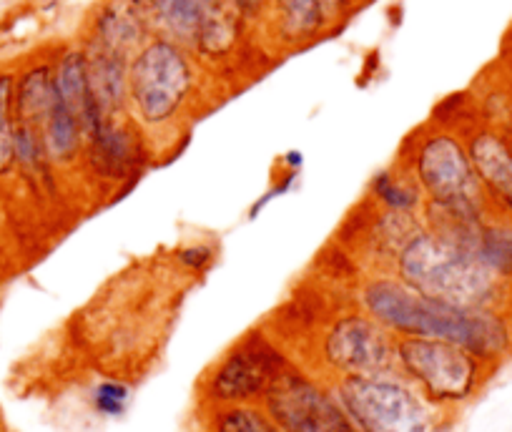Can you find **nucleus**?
Instances as JSON below:
<instances>
[{"label": "nucleus", "instance_id": "f257e3e1", "mask_svg": "<svg viewBox=\"0 0 512 432\" xmlns=\"http://www.w3.org/2000/svg\"><path fill=\"white\" fill-rule=\"evenodd\" d=\"M191 287L194 279L169 257L131 262L73 314V337L96 357L103 375L131 380V372L159 357Z\"/></svg>", "mask_w": 512, "mask_h": 432}, {"label": "nucleus", "instance_id": "6ab92c4d", "mask_svg": "<svg viewBox=\"0 0 512 432\" xmlns=\"http://www.w3.org/2000/svg\"><path fill=\"white\" fill-rule=\"evenodd\" d=\"M43 144H46V154L51 166L61 179L66 176L81 174L83 151H86V131L83 124L71 114L61 101L53 103L51 114L41 126Z\"/></svg>", "mask_w": 512, "mask_h": 432}, {"label": "nucleus", "instance_id": "412c9836", "mask_svg": "<svg viewBox=\"0 0 512 432\" xmlns=\"http://www.w3.org/2000/svg\"><path fill=\"white\" fill-rule=\"evenodd\" d=\"M364 201L374 209L400 216H422V206H425L420 189L397 159H392V164L379 169L369 179Z\"/></svg>", "mask_w": 512, "mask_h": 432}, {"label": "nucleus", "instance_id": "a211bd4d", "mask_svg": "<svg viewBox=\"0 0 512 432\" xmlns=\"http://www.w3.org/2000/svg\"><path fill=\"white\" fill-rule=\"evenodd\" d=\"M56 103L51 46L16 63V121L41 129Z\"/></svg>", "mask_w": 512, "mask_h": 432}, {"label": "nucleus", "instance_id": "aec40b11", "mask_svg": "<svg viewBox=\"0 0 512 432\" xmlns=\"http://www.w3.org/2000/svg\"><path fill=\"white\" fill-rule=\"evenodd\" d=\"M86 48L88 76H91L93 98L103 116H126L128 114V63L131 58L116 56V53Z\"/></svg>", "mask_w": 512, "mask_h": 432}, {"label": "nucleus", "instance_id": "5701e85b", "mask_svg": "<svg viewBox=\"0 0 512 432\" xmlns=\"http://www.w3.org/2000/svg\"><path fill=\"white\" fill-rule=\"evenodd\" d=\"M204 410V432H284L264 405H216Z\"/></svg>", "mask_w": 512, "mask_h": 432}, {"label": "nucleus", "instance_id": "c85d7f7f", "mask_svg": "<svg viewBox=\"0 0 512 432\" xmlns=\"http://www.w3.org/2000/svg\"><path fill=\"white\" fill-rule=\"evenodd\" d=\"M6 224V201H3V189H0V229Z\"/></svg>", "mask_w": 512, "mask_h": 432}, {"label": "nucleus", "instance_id": "20e7f679", "mask_svg": "<svg viewBox=\"0 0 512 432\" xmlns=\"http://www.w3.org/2000/svg\"><path fill=\"white\" fill-rule=\"evenodd\" d=\"M395 159L405 166L425 199L422 219L427 224L477 219L492 211L465 136L445 121L430 119L417 126L402 141Z\"/></svg>", "mask_w": 512, "mask_h": 432}, {"label": "nucleus", "instance_id": "0eeeda50", "mask_svg": "<svg viewBox=\"0 0 512 432\" xmlns=\"http://www.w3.org/2000/svg\"><path fill=\"white\" fill-rule=\"evenodd\" d=\"M294 365L297 357L267 322L251 327L204 370L196 385L201 407L262 405Z\"/></svg>", "mask_w": 512, "mask_h": 432}, {"label": "nucleus", "instance_id": "f8f14e48", "mask_svg": "<svg viewBox=\"0 0 512 432\" xmlns=\"http://www.w3.org/2000/svg\"><path fill=\"white\" fill-rule=\"evenodd\" d=\"M284 432H359L332 385L304 365H294L262 402Z\"/></svg>", "mask_w": 512, "mask_h": 432}, {"label": "nucleus", "instance_id": "9d476101", "mask_svg": "<svg viewBox=\"0 0 512 432\" xmlns=\"http://www.w3.org/2000/svg\"><path fill=\"white\" fill-rule=\"evenodd\" d=\"M395 370L432 405L455 412L490 382L497 367L452 342L395 337Z\"/></svg>", "mask_w": 512, "mask_h": 432}, {"label": "nucleus", "instance_id": "f03ea898", "mask_svg": "<svg viewBox=\"0 0 512 432\" xmlns=\"http://www.w3.org/2000/svg\"><path fill=\"white\" fill-rule=\"evenodd\" d=\"M349 299L395 337H430L465 347L500 367L512 357V312L460 307L407 287L392 272H362L349 284Z\"/></svg>", "mask_w": 512, "mask_h": 432}, {"label": "nucleus", "instance_id": "bb28decb", "mask_svg": "<svg viewBox=\"0 0 512 432\" xmlns=\"http://www.w3.org/2000/svg\"><path fill=\"white\" fill-rule=\"evenodd\" d=\"M317 3L322 8L324 18H327L329 28L337 31V28H342L362 8L364 0H317Z\"/></svg>", "mask_w": 512, "mask_h": 432}, {"label": "nucleus", "instance_id": "2eb2a0df", "mask_svg": "<svg viewBox=\"0 0 512 432\" xmlns=\"http://www.w3.org/2000/svg\"><path fill=\"white\" fill-rule=\"evenodd\" d=\"M427 227L475 254L492 274L512 284V219L492 209L490 214L477 219L427 224Z\"/></svg>", "mask_w": 512, "mask_h": 432}, {"label": "nucleus", "instance_id": "423d86ee", "mask_svg": "<svg viewBox=\"0 0 512 432\" xmlns=\"http://www.w3.org/2000/svg\"><path fill=\"white\" fill-rule=\"evenodd\" d=\"M297 342L307 345V352L297 357L299 365L329 385L344 377L395 370V335L359 309L349 294L317 314Z\"/></svg>", "mask_w": 512, "mask_h": 432}, {"label": "nucleus", "instance_id": "b1692460", "mask_svg": "<svg viewBox=\"0 0 512 432\" xmlns=\"http://www.w3.org/2000/svg\"><path fill=\"white\" fill-rule=\"evenodd\" d=\"M93 412L106 420H121L134 402V382L118 375H101L88 390Z\"/></svg>", "mask_w": 512, "mask_h": 432}, {"label": "nucleus", "instance_id": "dca6fc26", "mask_svg": "<svg viewBox=\"0 0 512 432\" xmlns=\"http://www.w3.org/2000/svg\"><path fill=\"white\" fill-rule=\"evenodd\" d=\"M329 33L332 28L317 0H269L267 18L259 28V38L274 53L299 51Z\"/></svg>", "mask_w": 512, "mask_h": 432}, {"label": "nucleus", "instance_id": "7ed1b4c3", "mask_svg": "<svg viewBox=\"0 0 512 432\" xmlns=\"http://www.w3.org/2000/svg\"><path fill=\"white\" fill-rule=\"evenodd\" d=\"M216 78L194 53L164 36H151L128 63V114L154 149L156 161L174 159L191 126L216 103Z\"/></svg>", "mask_w": 512, "mask_h": 432}, {"label": "nucleus", "instance_id": "9b49d317", "mask_svg": "<svg viewBox=\"0 0 512 432\" xmlns=\"http://www.w3.org/2000/svg\"><path fill=\"white\" fill-rule=\"evenodd\" d=\"M154 164V149L131 114L101 116L86 131V151L78 181L88 199L113 201L131 189Z\"/></svg>", "mask_w": 512, "mask_h": 432}, {"label": "nucleus", "instance_id": "f3484780", "mask_svg": "<svg viewBox=\"0 0 512 432\" xmlns=\"http://www.w3.org/2000/svg\"><path fill=\"white\" fill-rule=\"evenodd\" d=\"M53 58V83H56V96L63 106L76 114L83 124V131L91 129L101 119V108L93 98L91 76H88V58L86 48L78 38L73 41H61L51 46Z\"/></svg>", "mask_w": 512, "mask_h": 432}, {"label": "nucleus", "instance_id": "a878e982", "mask_svg": "<svg viewBox=\"0 0 512 432\" xmlns=\"http://www.w3.org/2000/svg\"><path fill=\"white\" fill-rule=\"evenodd\" d=\"M302 164H304L302 151H289L287 156H282V159H279V171H277V176H274L272 186H269V189L264 191V194L259 196V199H256L254 204L249 206V214H246V219H251V222H254L256 216L262 214V211L267 209V206L272 204L274 199H279V196L289 194V191H292L294 186H297L299 171H302Z\"/></svg>", "mask_w": 512, "mask_h": 432}, {"label": "nucleus", "instance_id": "6e6552de", "mask_svg": "<svg viewBox=\"0 0 512 432\" xmlns=\"http://www.w3.org/2000/svg\"><path fill=\"white\" fill-rule=\"evenodd\" d=\"M359 432H450L455 412L432 405L397 370L332 382Z\"/></svg>", "mask_w": 512, "mask_h": 432}, {"label": "nucleus", "instance_id": "1a4fd4ad", "mask_svg": "<svg viewBox=\"0 0 512 432\" xmlns=\"http://www.w3.org/2000/svg\"><path fill=\"white\" fill-rule=\"evenodd\" d=\"M156 36L181 43L216 73L236 61L251 36H259L229 0H141Z\"/></svg>", "mask_w": 512, "mask_h": 432}, {"label": "nucleus", "instance_id": "4be33fe9", "mask_svg": "<svg viewBox=\"0 0 512 432\" xmlns=\"http://www.w3.org/2000/svg\"><path fill=\"white\" fill-rule=\"evenodd\" d=\"M16 66L0 63V189L16 184Z\"/></svg>", "mask_w": 512, "mask_h": 432}, {"label": "nucleus", "instance_id": "ddd939ff", "mask_svg": "<svg viewBox=\"0 0 512 432\" xmlns=\"http://www.w3.org/2000/svg\"><path fill=\"white\" fill-rule=\"evenodd\" d=\"M470 149L487 201L497 214L512 219V139L500 124L485 119L480 111L457 126Z\"/></svg>", "mask_w": 512, "mask_h": 432}, {"label": "nucleus", "instance_id": "4468645a", "mask_svg": "<svg viewBox=\"0 0 512 432\" xmlns=\"http://www.w3.org/2000/svg\"><path fill=\"white\" fill-rule=\"evenodd\" d=\"M156 36L141 0H98L83 18L78 41L88 48L134 58V53Z\"/></svg>", "mask_w": 512, "mask_h": 432}, {"label": "nucleus", "instance_id": "393cba45", "mask_svg": "<svg viewBox=\"0 0 512 432\" xmlns=\"http://www.w3.org/2000/svg\"><path fill=\"white\" fill-rule=\"evenodd\" d=\"M166 257H169V262L174 264L179 272H184L186 277L199 282V279L214 267L216 259H219V247H216L214 242L194 239V242H181L179 247L171 249Z\"/></svg>", "mask_w": 512, "mask_h": 432}, {"label": "nucleus", "instance_id": "cd10ccee", "mask_svg": "<svg viewBox=\"0 0 512 432\" xmlns=\"http://www.w3.org/2000/svg\"><path fill=\"white\" fill-rule=\"evenodd\" d=\"M231 6L241 13L246 23L259 33L262 28L264 18H267V8H269V0H229Z\"/></svg>", "mask_w": 512, "mask_h": 432}, {"label": "nucleus", "instance_id": "39448f33", "mask_svg": "<svg viewBox=\"0 0 512 432\" xmlns=\"http://www.w3.org/2000/svg\"><path fill=\"white\" fill-rule=\"evenodd\" d=\"M390 272L430 299L512 312V284L492 274L475 254L427 227L425 219L397 249Z\"/></svg>", "mask_w": 512, "mask_h": 432}]
</instances>
